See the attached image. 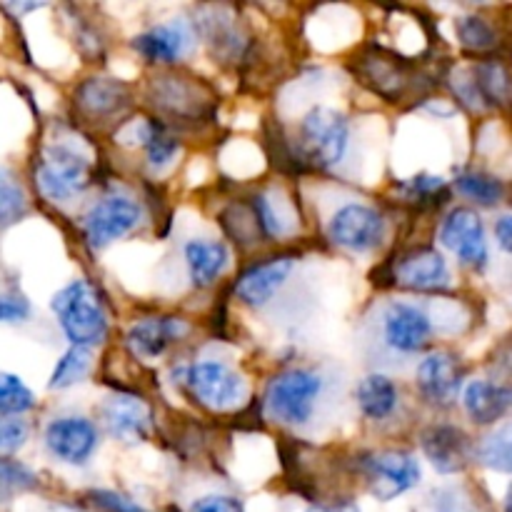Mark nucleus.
Returning a JSON list of instances; mask_svg holds the SVG:
<instances>
[{"label":"nucleus","instance_id":"obj_1","mask_svg":"<svg viewBox=\"0 0 512 512\" xmlns=\"http://www.w3.org/2000/svg\"><path fill=\"white\" fill-rule=\"evenodd\" d=\"M53 313L63 328L65 338L78 348L98 345L108 333V315L98 290L85 280H73L53 298Z\"/></svg>","mask_w":512,"mask_h":512},{"label":"nucleus","instance_id":"obj_2","mask_svg":"<svg viewBox=\"0 0 512 512\" xmlns=\"http://www.w3.org/2000/svg\"><path fill=\"white\" fill-rule=\"evenodd\" d=\"M323 380L308 370H290V373L278 375L268 385L265 393V408L270 418L288 425H303L313 413V403L320 395Z\"/></svg>","mask_w":512,"mask_h":512},{"label":"nucleus","instance_id":"obj_3","mask_svg":"<svg viewBox=\"0 0 512 512\" xmlns=\"http://www.w3.org/2000/svg\"><path fill=\"white\" fill-rule=\"evenodd\" d=\"M348 120L330 108H313L300 123V145L310 163L330 168L343 158L348 148Z\"/></svg>","mask_w":512,"mask_h":512},{"label":"nucleus","instance_id":"obj_4","mask_svg":"<svg viewBox=\"0 0 512 512\" xmlns=\"http://www.w3.org/2000/svg\"><path fill=\"white\" fill-rule=\"evenodd\" d=\"M88 160L68 145H50L38 168V185L45 198L68 200L88 185Z\"/></svg>","mask_w":512,"mask_h":512},{"label":"nucleus","instance_id":"obj_5","mask_svg":"<svg viewBox=\"0 0 512 512\" xmlns=\"http://www.w3.org/2000/svg\"><path fill=\"white\" fill-rule=\"evenodd\" d=\"M365 475L373 498L388 503L420 483V465L410 453L385 450L365 460Z\"/></svg>","mask_w":512,"mask_h":512},{"label":"nucleus","instance_id":"obj_6","mask_svg":"<svg viewBox=\"0 0 512 512\" xmlns=\"http://www.w3.org/2000/svg\"><path fill=\"white\" fill-rule=\"evenodd\" d=\"M328 235L340 248L353 250V253H368L383 243L385 220L378 210L368 208V205L350 203L333 215Z\"/></svg>","mask_w":512,"mask_h":512},{"label":"nucleus","instance_id":"obj_7","mask_svg":"<svg viewBox=\"0 0 512 512\" xmlns=\"http://www.w3.org/2000/svg\"><path fill=\"white\" fill-rule=\"evenodd\" d=\"M188 388L195 398L213 410H228L240 403L245 395V383L233 368L218 360H203L188 370Z\"/></svg>","mask_w":512,"mask_h":512},{"label":"nucleus","instance_id":"obj_8","mask_svg":"<svg viewBox=\"0 0 512 512\" xmlns=\"http://www.w3.org/2000/svg\"><path fill=\"white\" fill-rule=\"evenodd\" d=\"M140 220V205L133 203L123 195H110V198L100 200L88 215H85V240L93 250L105 248L113 240L123 238L125 233L138 225Z\"/></svg>","mask_w":512,"mask_h":512},{"label":"nucleus","instance_id":"obj_9","mask_svg":"<svg viewBox=\"0 0 512 512\" xmlns=\"http://www.w3.org/2000/svg\"><path fill=\"white\" fill-rule=\"evenodd\" d=\"M440 243L453 250L460 263L470 268H483L488 260V240H485L483 220L470 208H455L440 228Z\"/></svg>","mask_w":512,"mask_h":512},{"label":"nucleus","instance_id":"obj_10","mask_svg":"<svg viewBox=\"0 0 512 512\" xmlns=\"http://www.w3.org/2000/svg\"><path fill=\"white\" fill-rule=\"evenodd\" d=\"M45 445L63 463L83 465L98 445V433L85 418H58L45 428Z\"/></svg>","mask_w":512,"mask_h":512},{"label":"nucleus","instance_id":"obj_11","mask_svg":"<svg viewBox=\"0 0 512 512\" xmlns=\"http://www.w3.org/2000/svg\"><path fill=\"white\" fill-rule=\"evenodd\" d=\"M430 320L420 308L408 303L388 305L383 315V333L390 348L400 353H418L430 340Z\"/></svg>","mask_w":512,"mask_h":512},{"label":"nucleus","instance_id":"obj_12","mask_svg":"<svg viewBox=\"0 0 512 512\" xmlns=\"http://www.w3.org/2000/svg\"><path fill=\"white\" fill-rule=\"evenodd\" d=\"M423 450L433 468L443 475L460 473L468 468L470 455V438L460 428L453 425H435L423 433Z\"/></svg>","mask_w":512,"mask_h":512},{"label":"nucleus","instance_id":"obj_13","mask_svg":"<svg viewBox=\"0 0 512 512\" xmlns=\"http://www.w3.org/2000/svg\"><path fill=\"white\" fill-rule=\"evenodd\" d=\"M418 385L425 398L435 405H450L460 393L463 373L450 353H433L420 363Z\"/></svg>","mask_w":512,"mask_h":512},{"label":"nucleus","instance_id":"obj_14","mask_svg":"<svg viewBox=\"0 0 512 512\" xmlns=\"http://www.w3.org/2000/svg\"><path fill=\"white\" fill-rule=\"evenodd\" d=\"M103 420L110 435L123 443H140L148 433L150 410L143 400L133 395H113L103 405Z\"/></svg>","mask_w":512,"mask_h":512},{"label":"nucleus","instance_id":"obj_15","mask_svg":"<svg viewBox=\"0 0 512 512\" xmlns=\"http://www.w3.org/2000/svg\"><path fill=\"white\" fill-rule=\"evenodd\" d=\"M395 278L400 285L413 290H440L450 283L448 265L438 250H415L405 255L395 268Z\"/></svg>","mask_w":512,"mask_h":512},{"label":"nucleus","instance_id":"obj_16","mask_svg":"<svg viewBox=\"0 0 512 512\" xmlns=\"http://www.w3.org/2000/svg\"><path fill=\"white\" fill-rule=\"evenodd\" d=\"M290 270H293V258L283 255V258H273L263 265H255L253 270L243 275L235 285V293L243 303L248 305H265L275 293L280 290V285L288 280Z\"/></svg>","mask_w":512,"mask_h":512},{"label":"nucleus","instance_id":"obj_17","mask_svg":"<svg viewBox=\"0 0 512 512\" xmlns=\"http://www.w3.org/2000/svg\"><path fill=\"white\" fill-rule=\"evenodd\" d=\"M185 325L178 318H148L130 328L128 345L140 358H158L168 345L185 335Z\"/></svg>","mask_w":512,"mask_h":512},{"label":"nucleus","instance_id":"obj_18","mask_svg":"<svg viewBox=\"0 0 512 512\" xmlns=\"http://www.w3.org/2000/svg\"><path fill=\"white\" fill-rule=\"evenodd\" d=\"M463 405L478 425H493L508 413L510 390L490 380H473L463 390Z\"/></svg>","mask_w":512,"mask_h":512},{"label":"nucleus","instance_id":"obj_19","mask_svg":"<svg viewBox=\"0 0 512 512\" xmlns=\"http://www.w3.org/2000/svg\"><path fill=\"white\" fill-rule=\"evenodd\" d=\"M190 33L183 23H165L155 25L148 33L135 38V48L148 60H160V63H173L188 50Z\"/></svg>","mask_w":512,"mask_h":512},{"label":"nucleus","instance_id":"obj_20","mask_svg":"<svg viewBox=\"0 0 512 512\" xmlns=\"http://www.w3.org/2000/svg\"><path fill=\"white\" fill-rule=\"evenodd\" d=\"M228 258V248L223 243H213V240H190V243H185V260H188L190 278L200 288L220 278V273L228 268Z\"/></svg>","mask_w":512,"mask_h":512},{"label":"nucleus","instance_id":"obj_21","mask_svg":"<svg viewBox=\"0 0 512 512\" xmlns=\"http://www.w3.org/2000/svg\"><path fill=\"white\" fill-rule=\"evenodd\" d=\"M358 403L368 418L383 420L398 405V388L385 375H368L358 388Z\"/></svg>","mask_w":512,"mask_h":512},{"label":"nucleus","instance_id":"obj_22","mask_svg":"<svg viewBox=\"0 0 512 512\" xmlns=\"http://www.w3.org/2000/svg\"><path fill=\"white\" fill-rule=\"evenodd\" d=\"M80 105H83L88 113L95 115H108L115 113L120 105L125 103V88L118 83H110V80H88V83L80 88Z\"/></svg>","mask_w":512,"mask_h":512},{"label":"nucleus","instance_id":"obj_23","mask_svg":"<svg viewBox=\"0 0 512 512\" xmlns=\"http://www.w3.org/2000/svg\"><path fill=\"white\" fill-rule=\"evenodd\" d=\"M140 143H143L145 158H148L150 168H155V170L165 168V165H168L180 150L178 140L170 138V135L165 133L160 125H155L153 120L140 128Z\"/></svg>","mask_w":512,"mask_h":512},{"label":"nucleus","instance_id":"obj_24","mask_svg":"<svg viewBox=\"0 0 512 512\" xmlns=\"http://www.w3.org/2000/svg\"><path fill=\"white\" fill-rule=\"evenodd\" d=\"M455 188H458L465 198L475 200V203L485 205V208L498 205L505 195V185L500 183L498 178L485 173H463L455 180Z\"/></svg>","mask_w":512,"mask_h":512},{"label":"nucleus","instance_id":"obj_25","mask_svg":"<svg viewBox=\"0 0 512 512\" xmlns=\"http://www.w3.org/2000/svg\"><path fill=\"white\" fill-rule=\"evenodd\" d=\"M88 368H90V348H78V345H73V348L58 360V365H55L53 375H50V388L53 390L70 388V385L78 383V380L88 373Z\"/></svg>","mask_w":512,"mask_h":512},{"label":"nucleus","instance_id":"obj_26","mask_svg":"<svg viewBox=\"0 0 512 512\" xmlns=\"http://www.w3.org/2000/svg\"><path fill=\"white\" fill-rule=\"evenodd\" d=\"M25 190L10 170L0 168V225L18 223L25 215Z\"/></svg>","mask_w":512,"mask_h":512},{"label":"nucleus","instance_id":"obj_27","mask_svg":"<svg viewBox=\"0 0 512 512\" xmlns=\"http://www.w3.org/2000/svg\"><path fill=\"white\" fill-rule=\"evenodd\" d=\"M35 405L33 393L25 388L18 375L0 373V415H20Z\"/></svg>","mask_w":512,"mask_h":512},{"label":"nucleus","instance_id":"obj_28","mask_svg":"<svg viewBox=\"0 0 512 512\" xmlns=\"http://www.w3.org/2000/svg\"><path fill=\"white\" fill-rule=\"evenodd\" d=\"M478 458L488 468L500 470V473H510V430L503 428L490 435V438H485L483 445L478 448Z\"/></svg>","mask_w":512,"mask_h":512},{"label":"nucleus","instance_id":"obj_29","mask_svg":"<svg viewBox=\"0 0 512 512\" xmlns=\"http://www.w3.org/2000/svg\"><path fill=\"white\" fill-rule=\"evenodd\" d=\"M35 488V475L13 460H0V500H8L23 490Z\"/></svg>","mask_w":512,"mask_h":512},{"label":"nucleus","instance_id":"obj_30","mask_svg":"<svg viewBox=\"0 0 512 512\" xmlns=\"http://www.w3.org/2000/svg\"><path fill=\"white\" fill-rule=\"evenodd\" d=\"M458 38L463 40L465 48L488 50L495 45V30L478 15H468L458 20Z\"/></svg>","mask_w":512,"mask_h":512},{"label":"nucleus","instance_id":"obj_31","mask_svg":"<svg viewBox=\"0 0 512 512\" xmlns=\"http://www.w3.org/2000/svg\"><path fill=\"white\" fill-rule=\"evenodd\" d=\"M478 90L490 100H498L503 103L508 98V73H505L503 65L488 63L478 70Z\"/></svg>","mask_w":512,"mask_h":512},{"label":"nucleus","instance_id":"obj_32","mask_svg":"<svg viewBox=\"0 0 512 512\" xmlns=\"http://www.w3.org/2000/svg\"><path fill=\"white\" fill-rule=\"evenodd\" d=\"M28 438V425L15 418H0V453H15Z\"/></svg>","mask_w":512,"mask_h":512},{"label":"nucleus","instance_id":"obj_33","mask_svg":"<svg viewBox=\"0 0 512 512\" xmlns=\"http://www.w3.org/2000/svg\"><path fill=\"white\" fill-rule=\"evenodd\" d=\"M90 500L105 512H145L135 500L120 493H110V490H95V493H90Z\"/></svg>","mask_w":512,"mask_h":512},{"label":"nucleus","instance_id":"obj_34","mask_svg":"<svg viewBox=\"0 0 512 512\" xmlns=\"http://www.w3.org/2000/svg\"><path fill=\"white\" fill-rule=\"evenodd\" d=\"M30 308L23 298H13V295H0V323H18V320L28 318Z\"/></svg>","mask_w":512,"mask_h":512},{"label":"nucleus","instance_id":"obj_35","mask_svg":"<svg viewBox=\"0 0 512 512\" xmlns=\"http://www.w3.org/2000/svg\"><path fill=\"white\" fill-rule=\"evenodd\" d=\"M190 512H243L238 500L225 498V495H208V498L195 500Z\"/></svg>","mask_w":512,"mask_h":512},{"label":"nucleus","instance_id":"obj_36","mask_svg":"<svg viewBox=\"0 0 512 512\" xmlns=\"http://www.w3.org/2000/svg\"><path fill=\"white\" fill-rule=\"evenodd\" d=\"M512 220L510 215H503V218L498 220V225H495V233H498V240H500V248L503 250H510V240H512V230H510Z\"/></svg>","mask_w":512,"mask_h":512},{"label":"nucleus","instance_id":"obj_37","mask_svg":"<svg viewBox=\"0 0 512 512\" xmlns=\"http://www.w3.org/2000/svg\"><path fill=\"white\" fill-rule=\"evenodd\" d=\"M308 512H360L355 503H335V505H313Z\"/></svg>","mask_w":512,"mask_h":512}]
</instances>
